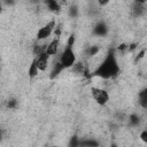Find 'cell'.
I'll return each instance as SVG.
<instances>
[{
  "label": "cell",
  "mask_w": 147,
  "mask_h": 147,
  "mask_svg": "<svg viewBox=\"0 0 147 147\" xmlns=\"http://www.w3.org/2000/svg\"><path fill=\"white\" fill-rule=\"evenodd\" d=\"M119 71H121V69H119V64L117 62L115 49L111 48L107 53L103 61L96 67V69L94 71H92V77H99L102 79H111V78L117 77Z\"/></svg>",
  "instance_id": "6da1fadb"
},
{
  "label": "cell",
  "mask_w": 147,
  "mask_h": 147,
  "mask_svg": "<svg viewBox=\"0 0 147 147\" xmlns=\"http://www.w3.org/2000/svg\"><path fill=\"white\" fill-rule=\"evenodd\" d=\"M59 61L64 69L72 68V65L76 63V54L74 52L72 46H68V45L65 46V48L63 49V52L59 57Z\"/></svg>",
  "instance_id": "7a4b0ae2"
},
{
  "label": "cell",
  "mask_w": 147,
  "mask_h": 147,
  "mask_svg": "<svg viewBox=\"0 0 147 147\" xmlns=\"http://www.w3.org/2000/svg\"><path fill=\"white\" fill-rule=\"evenodd\" d=\"M91 94H92V98L94 99V101L99 106H106L110 100L109 93L105 88H101V87H96V86L91 87Z\"/></svg>",
  "instance_id": "3957f363"
},
{
  "label": "cell",
  "mask_w": 147,
  "mask_h": 147,
  "mask_svg": "<svg viewBox=\"0 0 147 147\" xmlns=\"http://www.w3.org/2000/svg\"><path fill=\"white\" fill-rule=\"evenodd\" d=\"M55 28H56V21L55 18H53L37 31V40H45L49 38L51 34L54 32Z\"/></svg>",
  "instance_id": "277c9868"
},
{
  "label": "cell",
  "mask_w": 147,
  "mask_h": 147,
  "mask_svg": "<svg viewBox=\"0 0 147 147\" xmlns=\"http://www.w3.org/2000/svg\"><path fill=\"white\" fill-rule=\"evenodd\" d=\"M108 32H109V28L105 21H99L93 26V30H92V33L98 37H105L108 34Z\"/></svg>",
  "instance_id": "5b68a950"
},
{
  "label": "cell",
  "mask_w": 147,
  "mask_h": 147,
  "mask_svg": "<svg viewBox=\"0 0 147 147\" xmlns=\"http://www.w3.org/2000/svg\"><path fill=\"white\" fill-rule=\"evenodd\" d=\"M49 55L46 53V52H42L41 54H39L38 56H36L37 59V64H38V68L40 71H45L48 67V62H49Z\"/></svg>",
  "instance_id": "8992f818"
},
{
  "label": "cell",
  "mask_w": 147,
  "mask_h": 147,
  "mask_svg": "<svg viewBox=\"0 0 147 147\" xmlns=\"http://www.w3.org/2000/svg\"><path fill=\"white\" fill-rule=\"evenodd\" d=\"M59 46H60V37H55L49 44H47L46 53H47L49 56H55V55L57 54Z\"/></svg>",
  "instance_id": "52a82bcc"
},
{
  "label": "cell",
  "mask_w": 147,
  "mask_h": 147,
  "mask_svg": "<svg viewBox=\"0 0 147 147\" xmlns=\"http://www.w3.org/2000/svg\"><path fill=\"white\" fill-rule=\"evenodd\" d=\"M39 72H40V70H39V68H38L37 59H36V56H34V57L32 59L30 65H29V69H28V76H29L30 79H33V78H36V77L39 75Z\"/></svg>",
  "instance_id": "ba28073f"
},
{
  "label": "cell",
  "mask_w": 147,
  "mask_h": 147,
  "mask_svg": "<svg viewBox=\"0 0 147 147\" xmlns=\"http://www.w3.org/2000/svg\"><path fill=\"white\" fill-rule=\"evenodd\" d=\"M138 102L141 108L147 109V87H144L138 93Z\"/></svg>",
  "instance_id": "9c48e42d"
},
{
  "label": "cell",
  "mask_w": 147,
  "mask_h": 147,
  "mask_svg": "<svg viewBox=\"0 0 147 147\" xmlns=\"http://www.w3.org/2000/svg\"><path fill=\"white\" fill-rule=\"evenodd\" d=\"M45 5L53 13H59L61 9V5H60L59 0H45Z\"/></svg>",
  "instance_id": "30bf717a"
},
{
  "label": "cell",
  "mask_w": 147,
  "mask_h": 147,
  "mask_svg": "<svg viewBox=\"0 0 147 147\" xmlns=\"http://www.w3.org/2000/svg\"><path fill=\"white\" fill-rule=\"evenodd\" d=\"M64 70V68H63V65L60 63V61L57 60L55 63H54V65H53V69H52V71H51V75H49V78L51 79H54L55 77H57L60 74H61V71H63Z\"/></svg>",
  "instance_id": "8fae6325"
},
{
  "label": "cell",
  "mask_w": 147,
  "mask_h": 147,
  "mask_svg": "<svg viewBox=\"0 0 147 147\" xmlns=\"http://www.w3.org/2000/svg\"><path fill=\"white\" fill-rule=\"evenodd\" d=\"M132 11H133V15H134V16L140 17V16H142V15L145 14L146 8L144 7V5L134 2V6H133V8H132Z\"/></svg>",
  "instance_id": "7c38bea8"
},
{
  "label": "cell",
  "mask_w": 147,
  "mask_h": 147,
  "mask_svg": "<svg viewBox=\"0 0 147 147\" xmlns=\"http://www.w3.org/2000/svg\"><path fill=\"white\" fill-rule=\"evenodd\" d=\"M140 122H141V118H140V116L138 114H134L133 113V114H131L129 116V125L130 126L136 127V126H138L140 124Z\"/></svg>",
  "instance_id": "4fadbf2b"
},
{
  "label": "cell",
  "mask_w": 147,
  "mask_h": 147,
  "mask_svg": "<svg viewBox=\"0 0 147 147\" xmlns=\"http://www.w3.org/2000/svg\"><path fill=\"white\" fill-rule=\"evenodd\" d=\"M46 48H47V45H38L36 44L33 46V49H32V53L34 56H38L39 54H41L42 52H46Z\"/></svg>",
  "instance_id": "5bb4252c"
},
{
  "label": "cell",
  "mask_w": 147,
  "mask_h": 147,
  "mask_svg": "<svg viewBox=\"0 0 147 147\" xmlns=\"http://www.w3.org/2000/svg\"><path fill=\"white\" fill-rule=\"evenodd\" d=\"M100 52V46H98V45H93V46H90L87 49H86V54L88 55V56H94V55H96L98 53Z\"/></svg>",
  "instance_id": "9a60e30c"
},
{
  "label": "cell",
  "mask_w": 147,
  "mask_h": 147,
  "mask_svg": "<svg viewBox=\"0 0 147 147\" xmlns=\"http://www.w3.org/2000/svg\"><path fill=\"white\" fill-rule=\"evenodd\" d=\"M100 144L93 139H85V140H80L79 146H99Z\"/></svg>",
  "instance_id": "2e32d148"
},
{
  "label": "cell",
  "mask_w": 147,
  "mask_h": 147,
  "mask_svg": "<svg viewBox=\"0 0 147 147\" xmlns=\"http://www.w3.org/2000/svg\"><path fill=\"white\" fill-rule=\"evenodd\" d=\"M68 14H69V16L72 17V18L77 17V16H78V7H77L76 5H71V6L69 7Z\"/></svg>",
  "instance_id": "e0dca14e"
},
{
  "label": "cell",
  "mask_w": 147,
  "mask_h": 147,
  "mask_svg": "<svg viewBox=\"0 0 147 147\" xmlns=\"http://www.w3.org/2000/svg\"><path fill=\"white\" fill-rule=\"evenodd\" d=\"M17 107V100L15 98H11L7 101V108L8 109H15Z\"/></svg>",
  "instance_id": "ac0fdd59"
},
{
  "label": "cell",
  "mask_w": 147,
  "mask_h": 147,
  "mask_svg": "<svg viewBox=\"0 0 147 147\" xmlns=\"http://www.w3.org/2000/svg\"><path fill=\"white\" fill-rule=\"evenodd\" d=\"M79 142H80L79 138L77 136H74V137H71V139L69 141V146L70 147H77V146H79Z\"/></svg>",
  "instance_id": "d6986e66"
},
{
  "label": "cell",
  "mask_w": 147,
  "mask_h": 147,
  "mask_svg": "<svg viewBox=\"0 0 147 147\" xmlns=\"http://www.w3.org/2000/svg\"><path fill=\"white\" fill-rule=\"evenodd\" d=\"M145 54H146V49H145V48H142V49L137 54V56L134 57V63H137V62H139L141 59H144Z\"/></svg>",
  "instance_id": "ffe728a7"
},
{
  "label": "cell",
  "mask_w": 147,
  "mask_h": 147,
  "mask_svg": "<svg viewBox=\"0 0 147 147\" xmlns=\"http://www.w3.org/2000/svg\"><path fill=\"white\" fill-rule=\"evenodd\" d=\"M139 138H140V140H141L142 142H146V144H147V127L140 132Z\"/></svg>",
  "instance_id": "44dd1931"
},
{
  "label": "cell",
  "mask_w": 147,
  "mask_h": 147,
  "mask_svg": "<svg viewBox=\"0 0 147 147\" xmlns=\"http://www.w3.org/2000/svg\"><path fill=\"white\" fill-rule=\"evenodd\" d=\"M75 42H76V36H75V34H70L69 38H68L67 45H68V46H74Z\"/></svg>",
  "instance_id": "7402d4cb"
},
{
  "label": "cell",
  "mask_w": 147,
  "mask_h": 147,
  "mask_svg": "<svg viewBox=\"0 0 147 147\" xmlns=\"http://www.w3.org/2000/svg\"><path fill=\"white\" fill-rule=\"evenodd\" d=\"M127 46H129V45H126V44H121V45L117 47V51H118V52H125V51H127Z\"/></svg>",
  "instance_id": "603a6c76"
},
{
  "label": "cell",
  "mask_w": 147,
  "mask_h": 147,
  "mask_svg": "<svg viewBox=\"0 0 147 147\" xmlns=\"http://www.w3.org/2000/svg\"><path fill=\"white\" fill-rule=\"evenodd\" d=\"M96 2H98V5L100 7H105L110 2V0H96Z\"/></svg>",
  "instance_id": "cb8c5ba5"
},
{
  "label": "cell",
  "mask_w": 147,
  "mask_h": 147,
  "mask_svg": "<svg viewBox=\"0 0 147 147\" xmlns=\"http://www.w3.org/2000/svg\"><path fill=\"white\" fill-rule=\"evenodd\" d=\"M137 46H138V45H137L136 42H132V44H130V45L127 46V52H133V51L137 48Z\"/></svg>",
  "instance_id": "d4e9b609"
},
{
  "label": "cell",
  "mask_w": 147,
  "mask_h": 147,
  "mask_svg": "<svg viewBox=\"0 0 147 147\" xmlns=\"http://www.w3.org/2000/svg\"><path fill=\"white\" fill-rule=\"evenodd\" d=\"M2 2L7 6H13L15 3V0H2Z\"/></svg>",
  "instance_id": "484cf974"
},
{
  "label": "cell",
  "mask_w": 147,
  "mask_h": 147,
  "mask_svg": "<svg viewBox=\"0 0 147 147\" xmlns=\"http://www.w3.org/2000/svg\"><path fill=\"white\" fill-rule=\"evenodd\" d=\"M134 2H137V3H141V5H145L146 0H134Z\"/></svg>",
  "instance_id": "4316f807"
},
{
  "label": "cell",
  "mask_w": 147,
  "mask_h": 147,
  "mask_svg": "<svg viewBox=\"0 0 147 147\" xmlns=\"http://www.w3.org/2000/svg\"><path fill=\"white\" fill-rule=\"evenodd\" d=\"M146 127H147V122H146Z\"/></svg>",
  "instance_id": "83f0119b"
},
{
  "label": "cell",
  "mask_w": 147,
  "mask_h": 147,
  "mask_svg": "<svg viewBox=\"0 0 147 147\" xmlns=\"http://www.w3.org/2000/svg\"><path fill=\"white\" fill-rule=\"evenodd\" d=\"M31 1H37V0H31Z\"/></svg>",
  "instance_id": "f1b7e54d"
}]
</instances>
